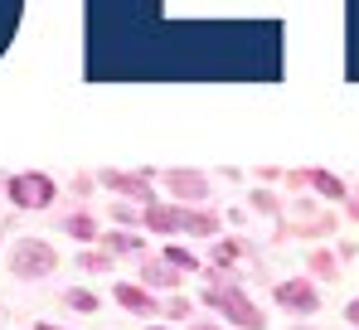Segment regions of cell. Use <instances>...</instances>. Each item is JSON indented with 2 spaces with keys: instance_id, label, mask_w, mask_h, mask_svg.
<instances>
[{
  "instance_id": "cell-1",
  "label": "cell",
  "mask_w": 359,
  "mask_h": 330,
  "mask_svg": "<svg viewBox=\"0 0 359 330\" xmlns=\"http://www.w3.org/2000/svg\"><path fill=\"white\" fill-rule=\"evenodd\" d=\"M10 199L20 209H49L54 204V180L49 175H15L10 180Z\"/></svg>"
},
{
  "instance_id": "cell-2",
  "label": "cell",
  "mask_w": 359,
  "mask_h": 330,
  "mask_svg": "<svg viewBox=\"0 0 359 330\" xmlns=\"http://www.w3.org/2000/svg\"><path fill=\"white\" fill-rule=\"evenodd\" d=\"M204 301H214V306H224V316H229V321H238L243 330H262V326H267V321H262V316L252 311V301H248L243 291H233V286H229V291H219V286H214V291H209Z\"/></svg>"
},
{
  "instance_id": "cell-3",
  "label": "cell",
  "mask_w": 359,
  "mask_h": 330,
  "mask_svg": "<svg viewBox=\"0 0 359 330\" xmlns=\"http://www.w3.org/2000/svg\"><path fill=\"white\" fill-rule=\"evenodd\" d=\"M54 272V248L49 243H20L15 248V277H49Z\"/></svg>"
},
{
  "instance_id": "cell-4",
  "label": "cell",
  "mask_w": 359,
  "mask_h": 330,
  "mask_svg": "<svg viewBox=\"0 0 359 330\" xmlns=\"http://www.w3.org/2000/svg\"><path fill=\"white\" fill-rule=\"evenodd\" d=\"M277 301L292 306V311H316V306H320V296H316L311 282H282V286H277Z\"/></svg>"
},
{
  "instance_id": "cell-5",
  "label": "cell",
  "mask_w": 359,
  "mask_h": 330,
  "mask_svg": "<svg viewBox=\"0 0 359 330\" xmlns=\"http://www.w3.org/2000/svg\"><path fill=\"white\" fill-rule=\"evenodd\" d=\"M170 190L184 194V199H204V175H184V170H170Z\"/></svg>"
},
{
  "instance_id": "cell-6",
  "label": "cell",
  "mask_w": 359,
  "mask_h": 330,
  "mask_svg": "<svg viewBox=\"0 0 359 330\" xmlns=\"http://www.w3.org/2000/svg\"><path fill=\"white\" fill-rule=\"evenodd\" d=\"M112 296H117L121 306H131V311H156V301H151V296H146L141 286H131V282H121V286L112 291Z\"/></svg>"
},
{
  "instance_id": "cell-7",
  "label": "cell",
  "mask_w": 359,
  "mask_h": 330,
  "mask_svg": "<svg viewBox=\"0 0 359 330\" xmlns=\"http://www.w3.org/2000/svg\"><path fill=\"white\" fill-rule=\"evenodd\" d=\"M189 209H146V223L151 228H184Z\"/></svg>"
},
{
  "instance_id": "cell-8",
  "label": "cell",
  "mask_w": 359,
  "mask_h": 330,
  "mask_svg": "<svg viewBox=\"0 0 359 330\" xmlns=\"http://www.w3.org/2000/svg\"><path fill=\"white\" fill-rule=\"evenodd\" d=\"M306 185H311V190H320V194H330V199H340V194H345V185H340L335 175H325V170H311V175H306Z\"/></svg>"
},
{
  "instance_id": "cell-9",
  "label": "cell",
  "mask_w": 359,
  "mask_h": 330,
  "mask_svg": "<svg viewBox=\"0 0 359 330\" xmlns=\"http://www.w3.org/2000/svg\"><path fill=\"white\" fill-rule=\"evenodd\" d=\"M146 282H156V286H175L180 272H170L165 263H146Z\"/></svg>"
},
{
  "instance_id": "cell-10",
  "label": "cell",
  "mask_w": 359,
  "mask_h": 330,
  "mask_svg": "<svg viewBox=\"0 0 359 330\" xmlns=\"http://www.w3.org/2000/svg\"><path fill=\"white\" fill-rule=\"evenodd\" d=\"M107 185L121 194H146V180H136V175H107Z\"/></svg>"
},
{
  "instance_id": "cell-11",
  "label": "cell",
  "mask_w": 359,
  "mask_h": 330,
  "mask_svg": "<svg viewBox=\"0 0 359 330\" xmlns=\"http://www.w3.org/2000/svg\"><path fill=\"white\" fill-rule=\"evenodd\" d=\"M68 233L73 238H97V223L88 219V214H78V219H68Z\"/></svg>"
},
{
  "instance_id": "cell-12",
  "label": "cell",
  "mask_w": 359,
  "mask_h": 330,
  "mask_svg": "<svg viewBox=\"0 0 359 330\" xmlns=\"http://www.w3.org/2000/svg\"><path fill=\"white\" fill-rule=\"evenodd\" d=\"M68 306H78V311H97V296H93V291H68Z\"/></svg>"
},
{
  "instance_id": "cell-13",
  "label": "cell",
  "mask_w": 359,
  "mask_h": 330,
  "mask_svg": "<svg viewBox=\"0 0 359 330\" xmlns=\"http://www.w3.org/2000/svg\"><path fill=\"white\" fill-rule=\"evenodd\" d=\"M15 25H20V10H0V49H5V39H10Z\"/></svg>"
},
{
  "instance_id": "cell-14",
  "label": "cell",
  "mask_w": 359,
  "mask_h": 330,
  "mask_svg": "<svg viewBox=\"0 0 359 330\" xmlns=\"http://www.w3.org/2000/svg\"><path fill=\"white\" fill-rule=\"evenodd\" d=\"M165 263H170V268H189V272H194V258H189L184 248H170V253H165Z\"/></svg>"
},
{
  "instance_id": "cell-15",
  "label": "cell",
  "mask_w": 359,
  "mask_h": 330,
  "mask_svg": "<svg viewBox=\"0 0 359 330\" xmlns=\"http://www.w3.org/2000/svg\"><path fill=\"white\" fill-rule=\"evenodd\" d=\"M233 258H238V243H219V248H214V263H224V268H229Z\"/></svg>"
},
{
  "instance_id": "cell-16",
  "label": "cell",
  "mask_w": 359,
  "mask_h": 330,
  "mask_svg": "<svg viewBox=\"0 0 359 330\" xmlns=\"http://www.w3.org/2000/svg\"><path fill=\"white\" fill-rule=\"evenodd\" d=\"M83 268H88V272H107V268H112V263H107V258H102V253H88V258H83Z\"/></svg>"
},
{
  "instance_id": "cell-17",
  "label": "cell",
  "mask_w": 359,
  "mask_h": 330,
  "mask_svg": "<svg viewBox=\"0 0 359 330\" xmlns=\"http://www.w3.org/2000/svg\"><path fill=\"white\" fill-rule=\"evenodd\" d=\"M311 268H316V272H320V277H335V258H325V253H320V258H316Z\"/></svg>"
},
{
  "instance_id": "cell-18",
  "label": "cell",
  "mask_w": 359,
  "mask_h": 330,
  "mask_svg": "<svg viewBox=\"0 0 359 330\" xmlns=\"http://www.w3.org/2000/svg\"><path fill=\"white\" fill-rule=\"evenodd\" d=\"M107 243H112V248H126V253H131V248H136V238H126V233H117V238H112V233H107Z\"/></svg>"
},
{
  "instance_id": "cell-19",
  "label": "cell",
  "mask_w": 359,
  "mask_h": 330,
  "mask_svg": "<svg viewBox=\"0 0 359 330\" xmlns=\"http://www.w3.org/2000/svg\"><path fill=\"white\" fill-rule=\"evenodd\" d=\"M345 321H350V326H359V296L350 301V306H345Z\"/></svg>"
},
{
  "instance_id": "cell-20",
  "label": "cell",
  "mask_w": 359,
  "mask_h": 330,
  "mask_svg": "<svg viewBox=\"0 0 359 330\" xmlns=\"http://www.w3.org/2000/svg\"><path fill=\"white\" fill-rule=\"evenodd\" d=\"M39 330H59V326H39Z\"/></svg>"
},
{
  "instance_id": "cell-21",
  "label": "cell",
  "mask_w": 359,
  "mask_h": 330,
  "mask_svg": "<svg viewBox=\"0 0 359 330\" xmlns=\"http://www.w3.org/2000/svg\"><path fill=\"white\" fill-rule=\"evenodd\" d=\"M199 330H214V326H199Z\"/></svg>"
},
{
  "instance_id": "cell-22",
  "label": "cell",
  "mask_w": 359,
  "mask_h": 330,
  "mask_svg": "<svg viewBox=\"0 0 359 330\" xmlns=\"http://www.w3.org/2000/svg\"><path fill=\"white\" fill-rule=\"evenodd\" d=\"M151 330H161V326H151Z\"/></svg>"
}]
</instances>
